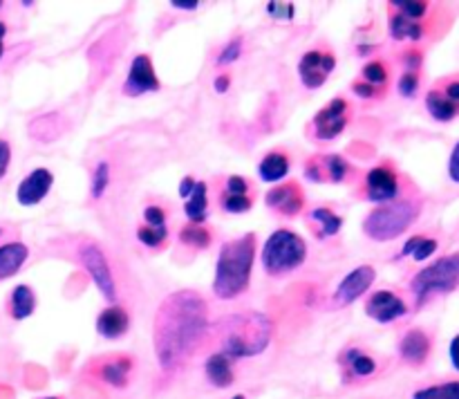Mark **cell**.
Wrapping results in <instances>:
<instances>
[{
  "label": "cell",
  "mask_w": 459,
  "mask_h": 399,
  "mask_svg": "<svg viewBox=\"0 0 459 399\" xmlns=\"http://www.w3.org/2000/svg\"><path fill=\"white\" fill-rule=\"evenodd\" d=\"M211 339L209 303L197 290L166 296L152 321V348L164 372H178Z\"/></svg>",
  "instance_id": "obj_1"
},
{
  "label": "cell",
  "mask_w": 459,
  "mask_h": 399,
  "mask_svg": "<svg viewBox=\"0 0 459 399\" xmlns=\"http://www.w3.org/2000/svg\"><path fill=\"white\" fill-rule=\"evenodd\" d=\"M255 254H258V236L242 233L222 242L218 251L211 291L218 300H236L251 287Z\"/></svg>",
  "instance_id": "obj_2"
},
{
  "label": "cell",
  "mask_w": 459,
  "mask_h": 399,
  "mask_svg": "<svg viewBox=\"0 0 459 399\" xmlns=\"http://www.w3.org/2000/svg\"><path fill=\"white\" fill-rule=\"evenodd\" d=\"M220 352L238 359L260 357L272 345L273 323L267 314L247 309V312L229 314L218 325Z\"/></svg>",
  "instance_id": "obj_3"
},
{
  "label": "cell",
  "mask_w": 459,
  "mask_h": 399,
  "mask_svg": "<svg viewBox=\"0 0 459 399\" xmlns=\"http://www.w3.org/2000/svg\"><path fill=\"white\" fill-rule=\"evenodd\" d=\"M421 213V204L412 197H399V200L379 204L363 218L361 229L366 238L375 242L397 240L417 222Z\"/></svg>",
  "instance_id": "obj_4"
},
{
  "label": "cell",
  "mask_w": 459,
  "mask_h": 399,
  "mask_svg": "<svg viewBox=\"0 0 459 399\" xmlns=\"http://www.w3.org/2000/svg\"><path fill=\"white\" fill-rule=\"evenodd\" d=\"M307 254V240L300 233L281 227L264 240L260 249V265L269 278H282L303 267Z\"/></svg>",
  "instance_id": "obj_5"
},
{
  "label": "cell",
  "mask_w": 459,
  "mask_h": 399,
  "mask_svg": "<svg viewBox=\"0 0 459 399\" xmlns=\"http://www.w3.org/2000/svg\"><path fill=\"white\" fill-rule=\"evenodd\" d=\"M459 287V251L437 258L426 265L412 276L411 291L417 300V308H424L433 296L451 294Z\"/></svg>",
  "instance_id": "obj_6"
},
{
  "label": "cell",
  "mask_w": 459,
  "mask_h": 399,
  "mask_svg": "<svg viewBox=\"0 0 459 399\" xmlns=\"http://www.w3.org/2000/svg\"><path fill=\"white\" fill-rule=\"evenodd\" d=\"M352 193L359 200H366L377 206L399 200L402 197V178H399V170L394 169L393 161H381V164L372 166V169H368L361 175V179H359L357 188Z\"/></svg>",
  "instance_id": "obj_7"
},
{
  "label": "cell",
  "mask_w": 459,
  "mask_h": 399,
  "mask_svg": "<svg viewBox=\"0 0 459 399\" xmlns=\"http://www.w3.org/2000/svg\"><path fill=\"white\" fill-rule=\"evenodd\" d=\"M76 260L83 267V272L88 273L90 281L94 282L99 294L103 296V300H108V305L117 303L119 299V287H117L115 272H112V265L108 260L106 251L99 247V242L94 240H83L76 247Z\"/></svg>",
  "instance_id": "obj_8"
},
{
  "label": "cell",
  "mask_w": 459,
  "mask_h": 399,
  "mask_svg": "<svg viewBox=\"0 0 459 399\" xmlns=\"http://www.w3.org/2000/svg\"><path fill=\"white\" fill-rule=\"evenodd\" d=\"M303 178L312 184H357L359 170L339 152H318L305 160Z\"/></svg>",
  "instance_id": "obj_9"
},
{
  "label": "cell",
  "mask_w": 459,
  "mask_h": 399,
  "mask_svg": "<svg viewBox=\"0 0 459 399\" xmlns=\"http://www.w3.org/2000/svg\"><path fill=\"white\" fill-rule=\"evenodd\" d=\"M350 101L345 97H334L330 99L327 106H323L316 115L309 119L307 128H305V134H307L312 142L327 143L339 139L341 134L345 133L350 124Z\"/></svg>",
  "instance_id": "obj_10"
},
{
  "label": "cell",
  "mask_w": 459,
  "mask_h": 399,
  "mask_svg": "<svg viewBox=\"0 0 459 399\" xmlns=\"http://www.w3.org/2000/svg\"><path fill=\"white\" fill-rule=\"evenodd\" d=\"M134 372V359L130 354H108L97 357L83 368V375L90 377L94 384L108 386V388L124 390L128 388Z\"/></svg>",
  "instance_id": "obj_11"
},
{
  "label": "cell",
  "mask_w": 459,
  "mask_h": 399,
  "mask_svg": "<svg viewBox=\"0 0 459 399\" xmlns=\"http://www.w3.org/2000/svg\"><path fill=\"white\" fill-rule=\"evenodd\" d=\"M255 204V186L245 175H224L218 184V206L222 213H249Z\"/></svg>",
  "instance_id": "obj_12"
},
{
  "label": "cell",
  "mask_w": 459,
  "mask_h": 399,
  "mask_svg": "<svg viewBox=\"0 0 459 399\" xmlns=\"http://www.w3.org/2000/svg\"><path fill=\"white\" fill-rule=\"evenodd\" d=\"M264 204L278 218L294 220L305 213L307 197H305L303 186L296 179H285V182L276 184V186L264 193Z\"/></svg>",
  "instance_id": "obj_13"
},
{
  "label": "cell",
  "mask_w": 459,
  "mask_h": 399,
  "mask_svg": "<svg viewBox=\"0 0 459 399\" xmlns=\"http://www.w3.org/2000/svg\"><path fill=\"white\" fill-rule=\"evenodd\" d=\"M137 242L148 251H161L169 245V213L160 202H151L142 211V224L134 231Z\"/></svg>",
  "instance_id": "obj_14"
},
{
  "label": "cell",
  "mask_w": 459,
  "mask_h": 399,
  "mask_svg": "<svg viewBox=\"0 0 459 399\" xmlns=\"http://www.w3.org/2000/svg\"><path fill=\"white\" fill-rule=\"evenodd\" d=\"M375 281H377V269L372 267V265H359V267L350 269V272L341 278L336 290L332 291L330 296L332 308L341 309L352 305L354 300H359L361 296H366L368 291L372 290Z\"/></svg>",
  "instance_id": "obj_15"
},
{
  "label": "cell",
  "mask_w": 459,
  "mask_h": 399,
  "mask_svg": "<svg viewBox=\"0 0 459 399\" xmlns=\"http://www.w3.org/2000/svg\"><path fill=\"white\" fill-rule=\"evenodd\" d=\"M336 70V56L330 49H307L299 61V79L303 88L318 90L327 83Z\"/></svg>",
  "instance_id": "obj_16"
},
{
  "label": "cell",
  "mask_w": 459,
  "mask_h": 399,
  "mask_svg": "<svg viewBox=\"0 0 459 399\" xmlns=\"http://www.w3.org/2000/svg\"><path fill=\"white\" fill-rule=\"evenodd\" d=\"M161 81L157 76L155 65H152L151 54H137V56L130 61L128 74H126L124 88L121 92L126 97H143V94L160 92Z\"/></svg>",
  "instance_id": "obj_17"
},
{
  "label": "cell",
  "mask_w": 459,
  "mask_h": 399,
  "mask_svg": "<svg viewBox=\"0 0 459 399\" xmlns=\"http://www.w3.org/2000/svg\"><path fill=\"white\" fill-rule=\"evenodd\" d=\"M366 317L372 318L381 325H390V323L402 321L408 317V303L399 291L394 290H377L368 296L366 300Z\"/></svg>",
  "instance_id": "obj_18"
},
{
  "label": "cell",
  "mask_w": 459,
  "mask_h": 399,
  "mask_svg": "<svg viewBox=\"0 0 459 399\" xmlns=\"http://www.w3.org/2000/svg\"><path fill=\"white\" fill-rule=\"evenodd\" d=\"M339 368L343 384H363L379 372V361L368 350L350 345L339 354Z\"/></svg>",
  "instance_id": "obj_19"
},
{
  "label": "cell",
  "mask_w": 459,
  "mask_h": 399,
  "mask_svg": "<svg viewBox=\"0 0 459 399\" xmlns=\"http://www.w3.org/2000/svg\"><path fill=\"white\" fill-rule=\"evenodd\" d=\"M54 186V173L45 166L31 169L16 186V202L21 206H36L49 195Z\"/></svg>",
  "instance_id": "obj_20"
},
{
  "label": "cell",
  "mask_w": 459,
  "mask_h": 399,
  "mask_svg": "<svg viewBox=\"0 0 459 399\" xmlns=\"http://www.w3.org/2000/svg\"><path fill=\"white\" fill-rule=\"evenodd\" d=\"M303 218L316 240H330V238H336L345 224L343 215L327 204L309 206V209H305Z\"/></svg>",
  "instance_id": "obj_21"
},
{
  "label": "cell",
  "mask_w": 459,
  "mask_h": 399,
  "mask_svg": "<svg viewBox=\"0 0 459 399\" xmlns=\"http://www.w3.org/2000/svg\"><path fill=\"white\" fill-rule=\"evenodd\" d=\"M430 350H433V341H430L429 332L421 330V327H412V330L403 332L397 343L399 359L415 368L424 366L429 361Z\"/></svg>",
  "instance_id": "obj_22"
},
{
  "label": "cell",
  "mask_w": 459,
  "mask_h": 399,
  "mask_svg": "<svg viewBox=\"0 0 459 399\" xmlns=\"http://www.w3.org/2000/svg\"><path fill=\"white\" fill-rule=\"evenodd\" d=\"M94 327H97V334L106 341L124 339L130 330V312L126 309V305L121 303L106 305V308L97 314Z\"/></svg>",
  "instance_id": "obj_23"
},
{
  "label": "cell",
  "mask_w": 459,
  "mask_h": 399,
  "mask_svg": "<svg viewBox=\"0 0 459 399\" xmlns=\"http://www.w3.org/2000/svg\"><path fill=\"white\" fill-rule=\"evenodd\" d=\"M291 170V160H290V152L285 148H273V151L264 152L263 160L258 161V178L267 184H281L285 182L287 175Z\"/></svg>",
  "instance_id": "obj_24"
},
{
  "label": "cell",
  "mask_w": 459,
  "mask_h": 399,
  "mask_svg": "<svg viewBox=\"0 0 459 399\" xmlns=\"http://www.w3.org/2000/svg\"><path fill=\"white\" fill-rule=\"evenodd\" d=\"M204 377L213 388H229L236 381V361L220 350L211 352L204 359Z\"/></svg>",
  "instance_id": "obj_25"
},
{
  "label": "cell",
  "mask_w": 459,
  "mask_h": 399,
  "mask_svg": "<svg viewBox=\"0 0 459 399\" xmlns=\"http://www.w3.org/2000/svg\"><path fill=\"white\" fill-rule=\"evenodd\" d=\"M36 305H39V296H36L34 287L21 282V285H16L9 291L7 314L12 321H25V318H30L36 312Z\"/></svg>",
  "instance_id": "obj_26"
},
{
  "label": "cell",
  "mask_w": 459,
  "mask_h": 399,
  "mask_svg": "<svg viewBox=\"0 0 459 399\" xmlns=\"http://www.w3.org/2000/svg\"><path fill=\"white\" fill-rule=\"evenodd\" d=\"M27 258H30V247L25 242L9 240L0 245V282L16 276L25 267Z\"/></svg>",
  "instance_id": "obj_27"
},
{
  "label": "cell",
  "mask_w": 459,
  "mask_h": 399,
  "mask_svg": "<svg viewBox=\"0 0 459 399\" xmlns=\"http://www.w3.org/2000/svg\"><path fill=\"white\" fill-rule=\"evenodd\" d=\"M209 213V182H206V179H197L193 193L184 200V215H186V220L191 224H206Z\"/></svg>",
  "instance_id": "obj_28"
},
{
  "label": "cell",
  "mask_w": 459,
  "mask_h": 399,
  "mask_svg": "<svg viewBox=\"0 0 459 399\" xmlns=\"http://www.w3.org/2000/svg\"><path fill=\"white\" fill-rule=\"evenodd\" d=\"M388 34L390 39L403 43V40H411V43H420L426 39V25L417 21H408V18L399 16V13H390L388 18Z\"/></svg>",
  "instance_id": "obj_29"
},
{
  "label": "cell",
  "mask_w": 459,
  "mask_h": 399,
  "mask_svg": "<svg viewBox=\"0 0 459 399\" xmlns=\"http://www.w3.org/2000/svg\"><path fill=\"white\" fill-rule=\"evenodd\" d=\"M178 240H179V245L188 247V249H193V251H206L211 245H213L215 233L211 231L206 224L186 222L178 231Z\"/></svg>",
  "instance_id": "obj_30"
},
{
  "label": "cell",
  "mask_w": 459,
  "mask_h": 399,
  "mask_svg": "<svg viewBox=\"0 0 459 399\" xmlns=\"http://www.w3.org/2000/svg\"><path fill=\"white\" fill-rule=\"evenodd\" d=\"M424 103H426V110H429V115L433 117L435 121H442V124L453 121L459 115L457 103H453L451 99H448L446 94L437 88H433L429 94H426Z\"/></svg>",
  "instance_id": "obj_31"
},
{
  "label": "cell",
  "mask_w": 459,
  "mask_h": 399,
  "mask_svg": "<svg viewBox=\"0 0 459 399\" xmlns=\"http://www.w3.org/2000/svg\"><path fill=\"white\" fill-rule=\"evenodd\" d=\"M110 182H112V169L108 161H97V166L92 169V173H90V200L92 202H99L103 200V195L108 193V188H110Z\"/></svg>",
  "instance_id": "obj_32"
},
{
  "label": "cell",
  "mask_w": 459,
  "mask_h": 399,
  "mask_svg": "<svg viewBox=\"0 0 459 399\" xmlns=\"http://www.w3.org/2000/svg\"><path fill=\"white\" fill-rule=\"evenodd\" d=\"M359 79L363 81V83H370L375 85V88L379 90H388V81H390V72H388V65H385L381 58H372V61H368L366 65L361 67V74H359Z\"/></svg>",
  "instance_id": "obj_33"
},
{
  "label": "cell",
  "mask_w": 459,
  "mask_h": 399,
  "mask_svg": "<svg viewBox=\"0 0 459 399\" xmlns=\"http://www.w3.org/2000/svg\"><path fill=\"white\" fill-rule=\"evenodd\" d=\"M388 7L394 9L393 13H399V16L408 18V21L421 22L426 16H429L430 4L424 3V0H393Z\"/></svg>",
  "instance_id": "obj_34"
},
{
  "label": "cell",
  "mask_w": 459,
  "mask_h": 399,
  "mask_svg": "<svg viewBox=\"0 0 459 399\" xmlns=\"http://www.w3.org/2000/svg\"><path fill=\"white\" fill-rule=\"evenodd\" d=\"M412 399H459V381L424 386V388L412 393Z\"/></svg>",
  "instance_id": "obj_35"
},
{
  "label": "cell",
  "mask_w": 459,
  "mask_h": 399,
  "mask_svg": "<svg viewBox=\"0 0 459 399\" xmlns=\"http://www.w3.org/2000/svg\"><path fill=\"white\" fill-rule=\"evenodd\" d=\"M242 52H245V36L238 34V36H233L231 40H227L222 48H220L218 56H215V65L218 67L233 65V63L242 56Z\"/></svg>",
  "instance_id": "obj_36"
},
{
  "label": "cell",
  "mask_w": 459,
  "mask_h": 399,
  "mask_svg": "<svg viewBox=\"0 0 459 399\" xmlns=\"http://www.w3.org/2000/svg\"><path fill=\"white\" fill-rule=\"evenodd\" d=\"M264 13L276 21H294L296 18V4L294 3H278V0H269L264 3Z\"/></svg>",
  "instance_id": "obj_37"
},
{
  "label": "cell",
  "mask_w": 459,
  "mask_h": 399,
  "mask_svg": "<svg viewBox=\"0 0 459 399\" xmlns=\"http://www.w3.org/2000/svg\"><path fill=\"white\" fill-rule=\"evenodd\" d=\"M350 90H352L354 97L361 99V101H377V99L385 97L384 90L375 88V85H370V83H363L361 79H354L352 85H350Z\"/></svg>",
  "instance_id": "obj_38"
},
{
  "label": "cell",
  "mask_w": 459,
  "mask_h": 399,
  "mask_svg": "<svg viewBox=\"0 0 459 399\" xmlns=\"http://www.w3.org/2000/svg\"><path fill=\"white\" fill-rule=\"evenodd\" d=\"M397 90L403 99H412L420 92V74L417 72H403L397 81Z\"/></svg>",
  "instance_id": "obj_39"
},
{
  "label": "cell",
  "mask_w": 459,
  "mask_h": 399,
  "mask_svg": "<svg viewBox=\"0 0 459 399\" xmlns=\"http://www.w3.org/2000/svg\"><path fill=\"white\" fill-rule=\"evenodd\" d=\"M437 247H439V242L435 240V238L421 236L420 242H417L415 251H412L411 258L415 260V263H424V260H429L430 256H433L435 251H437Z\"/></svg>",
  "instance_id": "obj_40"
},
{
  "label": "cell",
  "mask_w": 459,
  "mask_h": 399,
  "mask_svg": "<svg viewBox=\"0 0 459 399\" xmlns=\"http://www.w3.org/2000/svg\"><path fill=\"white\" fill-rule=\"evenodd\" d=\"M399 61H402L403 70L406 72H417L421 67V63H424V54H421L417 48H411L402 54Z\"/></svg>",
  "instance_id": "obj_41"
},
{
  "label": "cell",
  "mask_w": 459,
  "mask_h": 399,
  "mask_svg": "<svg viewBox=\"0 0 459 399\" xmlns=\"http://www.w3.org/2000/svg\"><path fill=\"white\" fill-rule=\"evenodd\" d=\"M9 166H12V143L7 139H0V179L7 175Z\"/></svg>",
  "instance_id": "obj_42"
},
{
  "label": "cell",
  "mask_w": 459,
  "mask_h": 399,
  "mask_svg": "<svg viewBox=\"0 0 459 399\" xmlns=\"http://www.w3.org/2000/svg\"><path fill=\"white\" fill-rule=\"evenodd\" d=\"M448 178L459 184V142L453 146L451 157H448Z\"/></svg>",
  "instance_id": "obj_43"
},
{
  "label": "cell",
  "mask_w": 459,
  "mask_h": 399,
  "mask_svg": "<svg viewBox=\"0 0 459 399\" xmlns=\"http://www.w3.org/2000/svg\"><path fill=\"white\" fill-rule=\"evenodd\" d=\"M213 90L218 94H227L229 90H231V74L229 72H222V74H218L213 79Z\"/></svg>",
  "instance_id": "obj_44"
},
{
  "label": "cell",
  "mask_w": 459,
  "mask_h": 399,
  "mask_svg": "<svg viewBox=\"0 0 459 399\" xmlns=\"http://www.w3.org/2000/svg\"><path fill=\"white\" fill-rule=\"evenodd\" d=\"M195 182L197 179L193 178V175H184L182 182H179V197H182V200H186V197L191 195L193 188H195Z\"/></svg>",
  "instance_id": "obj_45"
},
{
  "label": "cell",
  "mask_w": 459,
  "mask_h": 399,
  "mask_svg": "<svg viewBox=\"0 0 459 399\" xmlns=\"http://www.w3.org/2000/svg\"><path fill=\"white\" fill-rule=\"evenodd\" d=\"M442 92L446 94V97L451 99L453 103H457V106H459V79H451V81H446V85H444Z\"/></svg>",
  "instance_id": "obj_46"
},
{
  "label": "cell",
  "mask_w": 459,
  "mask_h": 399,
  "mask_svg": "<svg viewBox=\"0 0 459 399\" xmlns=\"http://www.w3.org/2000/svg\"><path fill=\"white\" fill-rule=\"evenodd\" d=\"M170 7H173L175 12H195V9H200V3H197V0H173Z\"/></svg>",
  "instance_id": "obj_47"
},
{
  "label": "cell",
  "mask_w": 459,
  "mask_h": 399,
  "mask_svg": "<svg viewBox=\"0 0 459 399\" xmlns=\"http://www.w3.org/2000/svg\"><path fill=\"white\" fill-rule=\"evenodd\" d=\"M448 357H451L453 368L459 372V334L453 336L451 345H448Z\"/></svg>",
  "instance_id": "obj_48"
},
{
  "label": "cell",
  "mask_w": 459,
  "mask_h": 399,
  "mask_svg": "<svg viewBox=\"0 0 459 399\" xmlns=\"http://www.w3.org/2000/svg\"><path fill=\"white\" fill-rule=\"evenodd\" d=\"M7 22L0 21V61H3L4 56V36H7Z\"/></svg>",
  "instance_id": "obj_49"
},
{
  "label": "cell",
  "mask_w": 459,
  "mask_h": 399,
  "mask_svg": "<svg viewBox=\"0 0 459 399\" xmlns=\"http://www.w3.org/2000/svg\"><path fill=\"white\" fill-rule=\"evenodd\" d=\"M231 399H247V397H245V395H233Z\"/></svg>",
  "instance_id": "obj_50"
},
{
  "label": "cell",
  "mask_w": 459,
  "mask_h": 399,
  "mask_svg": "<svg viewBox=\"0 0 459 399\" xmlns=\"http://www.w3.org/2000/svg\"><path fill=\"white\" fill-rule=\"evenodd\" d=\"M3 233H4V229H3V227H0V238H3Z\"/></svg>",
  "instance_id": "obj_51"
},
{
  "label": "cell",
  "mask_w": 459,
  "mask_h": 399,
  "mask_svg": "<svg viewBox=\"0 0 459 399\" xmlns=\"http://www.w3.org/2000/svg\"><path fill=\"white\" fill-rule=\"evenodd\" d=\"M40 399H61V397H40Z\"/></svg>",
  "instance_id": "obj_52"
},
{
  "label": "cell",
  "mask_w": 459,
  "mask_h": 399,
  "mask_svg": "<svg viewBox=\"0 0 459 399\" xmlns=\"http://www.w3.org/2000/svg\"><path fill=\"white\" fill-rule=\"evenodd\" d=\"M4 7V4H3V0H0V9H3Z\"/></svg>",
  "instance_id": "obj_53"
}]
</instances>
